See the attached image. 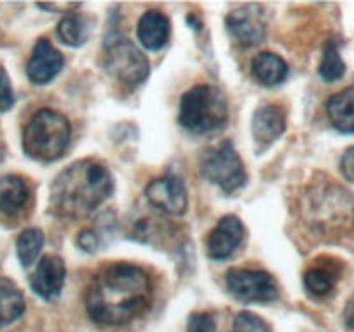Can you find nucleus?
Listing matches in <instances>:
<instances>
[{"instance_id": "obj_1", "label": "nucleus", "mask_w": 354, "mask_h": 332, "mask_svg": "<svg viewBox=\"0 0 354 332\" xmlns=\"http://www.w3.org/2000/svg\"><path fill=\"white\" fill-rule=\"evenodd\" d=\"M152 286L144 268L114 263L100 270L86 289V311L102 325H123L147 310Z\"/></svg>"}, {"instance_id": "obj_2", "label": "nucleus", "mask_w": 354, "mask_h": 332, "mask_svg": "<svg viewBox=\"0 0 354 332\" xmlns=\"http://www.w3.org/2000/svg\"><path fill=\"white\" fill-rule=\"evenodd\" d=\"M109 169L93 159L66 168L50 187V210L57 216L82 218L95 211L113 192Z\"/></svg>"}, {"instance_id": "obj_3", "label": "nucleus", "mask_w": 354, "mask_h": 332, "mask_svg": "<svg viewBox=\"0 0 354 332\" xmlns=\"http://www.w3.org/2000/svg\"><path fill=\"white\" fill-rule=\"evenodd\" d=\"M303 216L313 230L328 235L342 234L354 225V199L341 185L318 183L304 194Z\"/></svg>"}, {"instance_id": "obj_4", "label": "nucleus", "mask_w": 354, "mask_h": 332, "mask_svg": "<svg viewBox=\"0 0 354 332\" xmlns=\"http://www.w3.org/2000/svg\"><path fill=\"white\" fill-rule=\"evenodd\" d=\"M71 137V124L64 114L41 109L26 124L23 133V149L37 161H55L66 152Z\"/></svg>"}, {"instance_id": "obj_5", "label": "nucleus", "mask_w": 354, "mask_h": 332, "mask_svg": "<svg viewBox=\"0 0 354 332\" xmlns=\"http://www.w3.org/2000/svg\"><path fill=\"white\" fill-rule=\"evenodd\" d=\"M180 124L192 133H209L225 127L228 104L223 92L213 85H199L182 97Z\"/></svg>"}, {"instance_id": "obj_6", "label": "nucleus", "mask_w": 354, "mask_h": 332, "mask_svg": "<svg viewBox=\"0 0 354 332\" xmlns=\"http://www.w3.org/2000/svg\"><path fill=\"white\" fill-rule=\"evenodd\" d=\"M201 172L206 180L225 192H234L245 183V169L232 142L207 149L201 159Z\"/></svg>"}, {"instance_id": "obj_7", "label": "nucleus", "mask_w": 354, "mask_h": 332, "mask_svg": "<svg viewBox=\"0 0 354 332\" xmlns=\"http://www.w3.org/2000/svg\"><path fill=\"white\" fill-rule=\"evenodd\" d=\"M106 69L124 85L138 86L147 80L151 64L137 45L130 40H118L107 47Z\"/></svg>"}, {"instance_id": "obj_8", "label": "nucleus", "mask_w": 354, "mask_h": 332, "mask_svg": "<svg viewBox=\"0 0 354 332\" xmlns=\"http://www.w3.org/2000/svg\"><path fill=\"white\" fill-rule=\"evenodd\" d=\"M227 286L235 296L244 301L270 303L279 297L275 280L263 270L232 268L227 273Z\"/></svg>"}, {"instance_id": "obj_9", "label": "nucleus", "mask_w": 354, "mask_h": 332, "mask_svg": "<svg viewBox=\"0 0 354 332\" xmlns=\"http://www.w3.org/2000/svg\"><path fill=\"white\" fill-rule=\"evenodd\" d=\"M145 196L152 206L161 210L162 213L173 214V216L183 214L189 206L185 185L182 180L175 178V176L152 180L145 189Z\"/></svg>"}, {"instance_id": "obj_10", "label": "nucleus", "mask_w": 354, "mask_h": 332, "mask_svg": "<svg viewBox=\"0 0 354 332\" xmlns=\"http://www.w3.org/2000/svg\"><path fill=\"white\" fill-rule=\"evenodd\" d=\"M228 31L241 42L242 45L261 44L266 33V23L261 9L258 6H242L237 10L228 14Z\"/></svg>"}, {"instance_id": "obj_11", "label": "nucleus", "mask_w": 354, "mask_h": 332, "mask_svg": "<svg viewBox=\"0 0 354 332\" xmlns=\"http://www.w3.org/2000/svg\"><path fill=\"white\" fill-rule=\"evenodd\" d=\"M66 280V266L59 256L47 255L38 261L30 282L35 293L44 299H55Z\"/></svg>"}, {"instance_id": "obj_12", "label": "nucleus", "mask_w": 354, "mask_h": 332, "mask_svg": "<svg viewBox=\"0 0 354 332\" xmlns=\"http://www.w3.org/2000/svg\"><path fill=\"white\" fill-rule=\"evenodd\" d=\"M62 64H64V59H62L61 52L52 47L45 38H40L31 52L30 61H28V78L37 85H45L59 75Z\"/></svg>"}, {"instance_id": "obj_13", "label": "nucleus", "mask_w": 354, "mask_h": 332, "mask_svg": "<svg viewBox=\"0 0 354 332\" xmlns=\"http://www.w3.org/2000/svg\"><path fill=\"white\" fill-rule=\"evenodd\" d=\"M244 225L237 216H223L207 237V252L214 259H225L241 246Z\"/></svg>"}, {"instance_id": "obj_14", "label": "nucleus", "mask_w": 354, "mask_h": 332, "mask_svg": "<svg viewBox=\"0 0 354 332\" xmlns=\"http://www.w3.org/2000/svg\"><path fill=\"white\" fill-rule=\"evenodd\" d=\"M286 113L277 104H266L259 107L252 118V135L256 144L268 147L286 131Z\"/></svg>"}, {"instance_id": "obj_15", "label": "nucleus", "mask_w": 354, "mask_h": 332, "mask_svg": "<svg viewBox=\"0 0 354 332\" xmlns=\"http://www.w3.org/2000/svg\"><path fill=\"white\" fill-rule=\"evenodd\" d=\"M138 40L149 50H159L169 38V21L158 10H149L138 21Z\"/></svg>"}, {"instance_id": "obj_16", "label": "nucleus", "mask_w": 354, "mask_h": 332, "mask_svg": "<svg viewBox=\"0 0 354 332\" xmlns=\"http://www.w3.org/2000/svg\"><path fill=\"white\" fill-rule=\"evenodd\" d=\"M327 114L335 130L354 133V86H348L328 99Z\"/></svg>"}, {"instance_id": "obj_17", "label": "nucleus", "mask_w": 354, "mask_h": 332, "mask_svg": "<svg viewBox=\"0 0 354 332\" xmlns=\"http://www.w3.org/2000/svg\"><path fill=\"white\" fill-rule=\"evenodd\" d=\"M30 199V187L21 176L6 175L0 178V211L16 214L26 206Z\"/></svg>"}, {"instance_id": "obj_18", "label": "nucleus", "mask_w": 354, "mask_h": 332, "mask_svg": "<svg viewBox=\"0 0 354 332\" xmlns=\"http://www.w3.org/2000/svg\"><path fill=\"white\" fill-rule=\"evenodd\" d=\"M251 68L254 78L265 86L280 85L289 73L286 61L280 55L272 54V52H261L259 55H256Z\"/></svg>"}, {"instance_id": "obj_19", "label": "nucleus", "mask_w": 354, "mask_h": 332, "mask_svg": "<svg viewBox=\"0 0 354 332\" xmlns=\"http://www.w3.org/2000/svg\"><path fill=\"white\" fill-rule=\"evenodd\" d=\"M24 313V296L19 287L0 275V327L12 324Z\"/></svg>"}, {"instance_id": "obj_20", "label": "nucleus", "mask_w": 354, "mask_h": 332, "mask_svg": "<svg viewBox=\"0 0 354 332\" xmlns=\"http://www.w3.org/2000/svg\"><path fill=\"white\" fill-rule=\"evenodd\" d=\"M17 256L23 266H30L44 248V234L38 228H26L17 237Z\"/></svg>"}, {"instance_id": "obj_21", "label": "nucleus", "mask_w": 354, "mask_h": 332, "mask_svg": "<svg viewBox=\"0 0 354 332\" xmlns=\"http://www.w3.org/2000/svg\"><path fill=\"white\" fill-rule=\"evenodd\" d=\"M320 76L325 82H337L346 75V64L334 42H327L324 47V57L320 62Z\"/></svg>"}, {"instance_id": "obj_22", "label": "nucleus", "mask_w": 354, "mask_h": 332, "mask_svg": "<svg viewBox=\"0 0 354 332\" xmlns=\"http://www.w3.org/2000/svg\"><path fill=\"white\" fill-rule=\"evenodd\" d=\"M57 33L64 44L71 45V47H80L88 38V26H86L83 17L66 16L59 23Z\"/></svg>"}, {"instance_id": "obj_23", "label": "nucleus", "mask_w": 354, "mask_h": 332, "mask_svg": "<svg viewBox=\"0 0 354 332\" xmlns=\"http://www.w3.org/2000/svg\"><path fill=\"white\" fill-rule=\"evenodd\" d=\"M335 273L324 266H313L304 273V286L313 296H327L335 286Z\"/></svg>"}, {"instance_id": "obj_24", "label": "nucleus", "mask_w": 354, "mask_h": 332, "mask_svg": "<svg viewBox=\"0 0 354 332\" xmlns=\"http://www.w3.org/2000/svg\"><path fill=\"white\" fill-rule=\"evenodd\" d=\"M232 332H270V329L258 315L251 311H242L235 318Z\"/></svg>"}, {"instance_id": "obj_25", "label": "nucleus", "mask_w": 354, "mask_h": 332, "mask_svg": "<svg viewBox=\"0 0 354 332\" xmlns=\"http://www.w3.org/2000/svg\"><path fill=\"white\" fill-rule=\"evenodd\" d=\"M14 104V92L10 86V80L7 76L6 69L0 66V113H6L12 107Z\"/></svg>"}, {"instance_id": "obj_26", "label": "nucleus", "mask_w": 354, "mask_h": 332, "mask_svg": "<svg viewBox=\"0 0 354 332\" xmlns=\"http://www.w3.org/2000/svg\"><path fill=\"white\" fill-rule=\"evenodd\" d=\"M214 320L209 313H194L189 318V332H214Z\"/></svg>"}, {"instance_id": "obj_27", "label": "nucleus", "mask_w": 354, "mask_h": 332, "mask_svg": "<svg viewBox=\"0 0 354 332\" xmlns=\"http://www.w3.org/2000/svg\"><path fill=\"white\" fill-rule=\"evenodd\" d=\"M341 172H342V175H344L346 180L354 182V145L353 147H349L348 151L344 152V156H342Z\"/></svg>"}, {"instance_id": "obj_28", "label": "nucleus", "mask_w": 354, "mask_h": 332, "mask_svg": "<svg viewBox=\"0 0 354 332\" xmlns=\"http://www.w3.org/2000/svg\"><path fill=\"white\" fill-rule=\"evenodd\" d=\"M78 244L82 246L85 251H95V249L99 248V237L95 235V232L85 230L82 232V235H80Z\"/></svg>"}, {"instance_id": "obj_29", "label": "nucleus", "mask_w": 354, "mask_h": 332, "mask_svg": "<svg viewBox=\"0 0 354 332\" xmlns=\"http://www.w3.org/2000/svg\"><path fill=\"white\" fill-rule=\"evenodd\" d=\"M344 324H346V329H348L349 332H354V294L351 296V299L348 301V304H346Z\"/></svg>"}]
</instances>
